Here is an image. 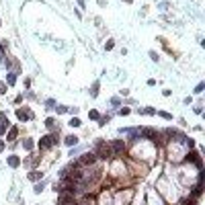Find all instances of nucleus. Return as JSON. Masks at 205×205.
Returning <instances> with one entry per match:
<instances>
[{"label":"nucleus","instance_id":"obj_11","mask_svg":"<svg viewBox=\"0 0 205 205\" xmlns=\"http://www.w3.org/2000/svg\"><path fill=\"white\" fill-rule=\"evenodd\" d=\"M76 142H78V140H76V136L74 137H66V144H68V146H74Z\"/></svg>","mask_w":205,"mask_h":205},{"label":"nucleus","instance_id":"obj_18","mask_svg":"<svg viewBox=\"0 0 205 205\" xmlns=\"http://www.w3.org/2000/svg\"><path fill=\"white\" fill-rule=\"evenodd\" d=\"M144 113H146V115H154L156 111H154V109H144Z\"/></svg>","mask_w":205,"mask_h":205},{"label":"nucleus","instance_id":"obj_7","mask_svg":"<svg viewBox=\"0 0 205 205\" xmlns=\"http://www.w3.org/2000/svg\"><path fill=\"white\" fill-rule=\"evenodd\" d=\"M68 203H74L72 195H62L60 197V205H68Z\"/></svg>","mask_w":205,"mask_h":205},{"label":"nucleus","instance_id":"obj_17","mask_svg":"<svg viewBox=\"0 0 205 205\" xmlns=\"http://www.w3.org/2000/svg\"><path fill=\"white\" fill-rule=\"evenodd\" d=\"M41 191H43V183H39L37 187H35V193H41Z\"/></svg>","mask_w":205,"mask_h":205},{"label":"nucleus","instance_id":"obj_14","mask_svg":"<svg viewBox=\"0 0 205 205\" xmlns=\"http://www.w3.org/2000/svg\"><path fill=\"white\" fill-rule=\"evenodd\" d=\"M160 115H162L164 119H172V115H170V113H166V111H160Z\"/></svg>","mask_w":205,"mask_h":205},{"label":"nucleus","instance_id":"obj_9","mask_svg":"<svg viewBox=\"0 0 205 205\" xmlns=\"http://www.w3.org/2000/svg\"><path fill=\"white\" fill-rule=\"evenodd\" d=\"M8 164H10V166H19L20 160H19L17 156H10V158H8Z\"/></svg>","mask_w":205,"mask_h":205},{"label":"nucleus","instance_id":"obj_20","mask_svg":"<svg viewBox=\"0 0 205 205\" xmlns=\"http://www.w3.org/2000/svg\"><path fill=\"white\" fill-rule=\"evenodd\" d=\"M99 123H101V125H105V123H109V115H107V117H102V119H101Z\"/></svg>","mask_w":205,"mask_h":205},{"label":"nucleus","instance_id":"obj_5","mask_svg":"<svg viewBox=\"0 0 205 205\" xmlns=\"http://www.w3.org/2000/svg\"><path fill=\"white\" fill-rule=\"evenodd\" d=\"M96 160V154H92V152H90V154H84V156L80 158V162L78 164H84V166H90V164L95 162Z\"/></svg>","mask_w":205,"mask_h":205},{"label":"nucleus","instance_id":"obj_12","mask_svg":"<svg viewBox=\"0 0 205 205\" xmlns=\"http://www.w3.org/2000/svg\"><path fill=\"white\" fill-rule=\"evenodd\" d=\"M70 125H72V127H78V125H80V119H70Z\"/></svg>","mask_w":205,"mask_h":205},{"label":"nucleus","instance_id":"obj_4","mask_svg":"<svg viewBox=\"0 0 205 205\" xmlns=\"http://www.w3.org/2000/svg\"><path fill=\"white\" fill-rule=\"evenodd\" d=\"M142 133H146V137L152 140V142H158V131L156 129H152V127H144Z\"/></svg>","mask_w":205,"mask_h":205},{"label":"nucleus","instance_id":"obj_10","mask_svg":"<svg viewBox=\"0 0 205 205\" xmlns=\"http://www.w3.org/2000/svg\"><path fill=\"white\" fill-rule=\"evenodd\" d=\"M29 178H31V181H39V178H41V172H37V170L31 172V174H29Z\"/></svg>","mask_w":205,"mask_h":205},{"label":"nucleus","instance_id":"obj_3","mask_svg":"<svg viewBox=\"0 0 205 205\" xmlns=\"http://www.w3.org/2000/svg\"><path fill=\"white\" fill-rule=\"evenodd\" d=\"M109 148L113 150V154H123V152H125V144H123L121 140H115V142L109 144Z\"/></svg>","mask_w":205,"mask_h":205},{"label":"nucleus","instance_id":"obj_22","mask_svg":"<svg viewBox=\"0 0 205 205\" xmlns=\"http://www.w3.org/2000/svg\"><path fill=\"white\" fill-rule=\"evenodd\" d=\"M78 4H80V6H84V0H78Z\"/></svg>","mask_w":205,"mask_h":205},{"label":"nucleus","instance_id":"obj_15","mask_svg":"<svg viewBox=\"0 0 205 205\" xmlns=\"http://www.w3.org/2000/svg\"><path fill=\"white\" fill-rule=\"evenodd\" d=\"M4 92H6V84H4V82H0V95H4Z\"/></svg>","mask_w":205,"mask_h":205},{"label":"nucleus","instance_id":"obj_13","mask_svg":"<svg viewBox=\"0 0 205 205\" xmlns=\"http://www.w3.org/2000/svg\"><path fill=\"white\" fill-rule=\"evenodd\" d=\"M90 92H92V96L99 95V84H92V90H90Z\"/></svg>","mask_w":205,"mask_h":205},{"label":"nucleus","instance_id":"obj_21","mask_svg":"<svg viewBox=\"0 0 205 205\" xmlns=\"http://www.w3.org/2000/svg\"><path fill=\"white\" fill-rule=\"evenodd\" d=\"M2 150H4V144H2V142H0V152H2Z\"/></svg>","mask_w":205,"mask_h":205},{"label":"nucleus","instance_id":"obj_16","mask_svg":"<svg viewBox=\"0 0 205 205\" xmlns=\"http://www.w3.org/2000/svg\"><path fill=\"white\" fill-rule=\"evenodd\" d=\"M14 136H17V127H13V129H10V136H8V140H14Z\"/></svg>","mask_w":205,"mask_h":205},{"label":"nucleus","instance_id":"obj_19","mask_svg":"<svg viewBox=\"0 0 205 205\" xmlns=\"http://www.w3.org/2000/svg\"><path fill=\"white\" fill-rule=\"evenodd\" d=\"M111 102H113V105H115V107H117V105H121V102H119V99H117V96H113V99H111Z\"/></svg>","mask_w":205,"mask_h":205},{"label":"nucleus","instance_id":"obj_8","mask_svg":"<svg viewBox=\"0 0 205 205\" xmlns=\"http://www.w3.org/2000/svg\"><path fill=\"white\" fill-rule=\"evenodd\" d=\"M201 191H203V183H197V187H195L193 195H195V197H199V195H201Z\"/></svg>","mask_w":205,"mask_h":205},{"label":"nucleus","instance_id":"obj_1","mask_svg":"<svg viewBox=\"0 0 205 205\" xmlns=\"http://www.w3.org/2000/svg\"><path fill=\"white\" fill-rule=\"evenodd\" d=\"M96 152H99V156H101V158H111V156H113V150L109 148V144H105L102 140L96 142Z\"/></svg>","mask_w":205,"mask_h":205},{"label":"nucleus","instance_id":"obj_6","mask_svg":"<svg viewBox=\"0 0 205 205\" xmlns=\"http://www.w3.org/2000/svg\"><path fill=\"white\" fill-rule=\"evenodd\" d=\"M17 117H19L20 121H29V119L33 117V113H31V111H23V109H19V111H17Z\"/></svg>","mask_w":205,"mask_h":205},{"label":"nucleus","instance_id":"obj_2","mask_svg":"<svg viewBox=\"0 0 205 205\" xmlns=\"http://www.w3.org/2000/svg\"><path fill=\"white\" fill-rule=\"evenodd\" d=\"M55 142H58V136H45V137H41L39 140V148L47 150V148H51Z\"/></svg>","mask_w":205,"mask_h":205},{"label":"nucleus","instance_id":"obj_24","mask_svg":"<svg viewBox=\"0 0 205 205\" xmlns=\"http://www.w3.org/2000/svg\"><path fill=\"white\" fill-rule=\"evenodd\" d=\"M125 2H131V0H125Z\"/></svg>","mask_w":205,"mask_h":205},{"label":"nucleus","instance_id":"obj_23","mask_svg":"<svg viewBox=\"0 0 205 205\" xmlns=\"http://www.w3.org/2000/svg\"><path fill=\"white\" fill-rule=\"evenodd\" d=\"M58 205H60V203H58ZM68 205H76V203H68Z\"/></svg>","mask_w":205,"mask_h":205}]
</instances>
